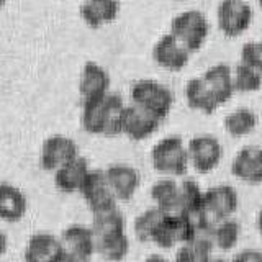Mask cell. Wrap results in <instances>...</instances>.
<instances>
[{"label":"cell","mask_w":262,"mask_h":262,"mask_svg":"<svg viewBox=\"0 0 262 262\" xmlns=\"http://www.w3.org/2000/svg\"><path fill=\"white\" fill-rule=\"evenodd\" d=\"M62 251L61 237L51 233H36L25 248V262H57Z\"/></svg>","instance_id":"15"},{"label":"cell","mask_w":262,"mask_h":262,"mask_svg":"<svg viewBox=\"0 0 262 262\" xmlns=\"http://www.w3.org/2000/svg\"><path fill=\"white\" fill-rule=\"evenodd\" d=\"M257 4H259V7L262 8V0H257Z\"/></svg>","instance_id":"39"},{"label":"cell","mask_w":262,"mask_h":262,"mask_svg":"<svg viewBox=\"0 0 262 262\" xmlns=\"http://www.w3.org/2000/svg\"><path fill=\"white\" fill-rule=\"evenodd\" d=\"M90 228H92V231L95 234V239L113 233H121L125 231V218H123V213L117 207L95 211L92 226Z\"/></svg>","instance_id":"25"},{"label":"cell","mask_w":262,"mask_h":262,"mask_svg":"<svg viewBox=\"0 0 262 262\" xmlns=\"http://www.w3.org/2000/svg\"><path fill=\"white\" fill-rule=\"evenodd\" d=\"M79 193L84 196V200L89 205V208L92 210V213L117 207V199L110 190L103 170L90 169Z\"/></svg>","instance_id":"9"},{"label":"cell","mask_w":262,"mask_h":262,"mask_svg":"<svg viewBox=\"0 0 262 262\" xmlns=\"http://www.w3.org/2000/svg\"><path fill=\"white\" fill-rule=\"evenodd\" d=\"M257 231L262 236V210L259 211V215H257Z\"/></svg>","instance_id":"36"},{"label":"cell","mask_w":262,"mask_h":262,"mask_svg":"<svg viewBox=\"0 0 262 262\" xmlns=\"http://www.w3.org/2000/svg\"><path fill=\"white\" fill-rule=\"evenodd\" d=\"M8 251V236L0 229V257Z\"/></svg>","instance_id":"34"},{"label":"cell","mask_w":262,"mask_h":262,"mask_svg":"<svg viewBox=\"0 0 262 262\" xmlns=\"http://www.w3.org/2000/svg\"><path fill=\"white\" fill-rule=\"evenodd\" d=\"M105 172V179L108 182V187L117 200H131L136 193L141 177L139 172L128 164H113Z\"/></svg>","instance_id":"11"},{"label":"cell","mask_w":262,"mask_h":262,"mask_svg":"<svg viewBox=\"0 0 262 262\" xmlns=\"http://www.w3.org/2000/svg\"><path fill=\"white\" fill-rule=\"evenodd\" d=\"M211 262H229V260H225V259H216V260H211Z\"/></svg>","instance_id":"37"},{"label":"cell","mask_w":262,"mask_h":262,"mask_svg":"<svg viewBox=\"0 0 262 262\" xmlns=\"http://www.w3.org/2000/svg\"><path fill=\"white\" fill-rule=\"evenodd\" d=\"M202 199L203 192L200 185L192 179L184 180L182 184H179V215H195L202 210Z\"/></svg>","instance_id":"26"},{"label":"cell","mask_w":262,"mask_h":262,"mask_svg":"<svg viewBox=\"0 0 262 262\" xmlns=\"http://www.w3.org/2000/svg\"><path fill=\"white\" fill-rule=\"evenodd\" d=\"M61 243L66 251L92 257L95 252V234L92 228L85 225H71L62 231Z\"/></svg>","instance_id":"19"},{"label":"cell","mask_w":262,"mask_h":262,"mask_svg":"<svg viewBox=\"0 0 262 262\" xmlns=\"http://www.w3.org/2000/svg\"><path fill=\"white\" fill-rule=\"evenodd\" d=\"M95 241V252L108 262H121L129 252V237L125 231L97 237Z\"/></svg>","instance_id":"23"},{"label":"cell","mask_w":262,"mask_h":262,"mask_svg":"<svg viewBox=\"0 0 262 262\" xmlns=\"http://www.w3.org/2000/svg\"><path fill=\"white\" fill-rule=\"evenodd\" d=\"M239 234H241L239 223L231 218H228L223 221H218V223L213 226L211 243L221 251H229L237 244V241H239Z\"/></svg>","instance_id":"28"},{"label":"cell","mask_w":262,"mask_h":262,"mask_svg":"<svg viewBox=\"0 0 262 262\" xmlns=\"http://www.w3.org/2000/svg\"><path fill=\"white\" fill-rule=\"evenodd\" d=\"M252 7L246 0H221L216 8V20L221 33L229 38L241 36L251 27Z\"/></svg>","instance_id":"5"},{"label":"cell","mask_w":262,"mask_h":262,"mask_svg":"<svg viewBox=\"0 0 262 262\" xmlns=\"http://www.w3.org/2000/svg\"><path fill=\"white\" fill-rule=\"evenodd\" d=\"M79 154L77 143L69 136L54 135L45 139L39 152V164L48 172L57 170L64 164L76 159Z\"/></svg>","instance_id":"7"},{"label":"cell","mask_w":262,"mask_h":262,"mask_svg":"<svg viewBox=\"0 0 262 262\" xmlns=\"http://www.w3.org/2000/svg\"><path fill=\"white\" fill-rule=\"evenodd\" d=\"M89 172L90 166L87 159L77 156L76 159L69 161L68 164H64L57 170H54V185L57 187V190L64 193L79 192Z\"/></svg>","instance_id":"16"},{"label":"cell","mask_w":262,"mask_h":262,"mask_svg":"<svg viewBox=\"0 0 262 262\" xmlns=\"http://www.w3.org/2000/svg\"><path fill=\"white\" fill-rule=\"evenodd\" d=\"M161 121L152 115L144 112L136 105H125L121 113V135L133 139V141H143L158 131Z\"/></svg>","instance_id":"10"},{"label":"cell","mask_w":262,"mask_h":262,"mask_svg":"<svg viewBox=\"0 0 262 262\" xmlns=\"http://www.w3.org/2000/svg\"><path fill=\"white\" fill-rule=\"evenodd\" d=\"M210 23L203 12L185 10L174 16L170 21V35L182 45L188 53L199 51L207 41Z\"/></svg>","instance_id":"3"},{"label":"cell","mask_w":262,"mask_h":262,"mask_svg":"<svg viewBox=\"0 0 262 262\" xmlns=\"http://www.w3.org/2000/svg\"><path fill=\"white\" fill-rule=\"evenodd\" d=\"M120 12L118 0H85L80 5V16L89 27L100 28L113 21Z\"/></svg>","instance_id":"20"},{"label":"cell","mask_w":262,"mask_h":262,"mask_svg":"<svg viewBox=\"0 0 262 262\" xmlns=\"http://www.w3.org/2000/svg\"><path fill=\"white\" fill-rule=\"evenodd\" d=\"M152 59L161 68L177 72L187 66L190 59V53L170 33H167V35H162L152 46Z\"/></svg>","instance_id":"12"},{"label":"cell","mask_w":262,"mask_h":262,"mask_svg":"<svg viewBox=\"0 0 262 262\" xmlns=\"http://www.w3.org/2000/svg\"><path fill=\"white\" fill-rule=\"evenodd\" d=\"M262 87V74L239 62L233 71L234 92H257Z\"/></svg>","instance_id":"29"},{"label":"cell","mask_w":262,"mask_h":262,"mask_svg":"<svg viewBox=\"0 0 262 262\" xmlns=\"http://www.w3.org/2000/svg\"><path fill=\"white\" fill-rule=\"evenodd\" d=\"M57 262H90V257L85 256H80V254L76 252H71V251H62Z\"/></svg>","instance_id":"33"},{"label":"cell","mask_w":262,"mask_h":262,"mask_svg":"<svg viewBox=\"0 0 262 262\" xmlns=\"http://www.w3.org/2000/svg\"><path fill=\"white\" fill-rule=\"evenodd\" d=\"M205 85L216 98L218 105L226 103L229 98L233 97L234 89H233V69L228 64L220 62L208 68L202 76Z\"/></svg>","instance_id":"17"},{"label":"cell","mask_w":262,"mask_h":262,"mask_svg":"<svg viewBox=\"0 0 262 262\" xmlns=\"http://www.w3.org/2000/svg\"><path fill=\"white\" fill-rule=\"evenodd\" d=\"M125 102L120 94L108 92L95 100L82 103L80 123L87 133L102 136L121 135V113Z\"/></svg>","instance_id":"1"},{"label":"cell","mask_w":262,"mask_h":262,"mask_svg":"<svg viewBox=\"0 0 262 262\" xmlns=\"http://www.w3.org/2000/svg\"><path fill=\"white\" fill-rule=\"evenodd\" d=\"M164 215H166V213L161 211L159 208H156V207L144 210L141 215H138L136 220H135V225H133L135 236L141 243L151 241V236L154 233V229H156V226L159 225V221H161V218Z\"/></svg>","instance_id":"30"},{"label":"cell","mask_w":262,"mask_h":262,"mask_svg":"<svg viewBox=\"0 0 262 262\" xmlns=\"http://www.w3.org/2000/svg\"><path fill=\"white\" fill-rule=\"evenodd\" d=\"M185 98H187V103L190 108H193L196 112H202L205 115H211L220 106L216 98L213 97L208 87L205 85L202 77H193L187 82Z\"/></svg>","instance_id":"21"},{"label":"cell","mask_w":262,"mask_h":262,"mask_svg":"<svg viewBox=\"0 0 262 262\" xmlns=\"http://www.w3.org/2000/svg\"><path fill=\"white\" fill-rule=\"evenodd\" d=\"M144 262H169L164 256H161V254H151V256H147L144 259Z\"/></svg>","instance_id":"35"},{"label":"cell","mask_w":262,"mask_h":262,"mask_svg":"<svg viewBox=\"0 0 262 262\" xmlns=\"http://www.w3.org/2000/svg\"><path fill=\"white\" fill-rule=\"evenodd\" d=\"M110 92V76L100 64L89 61L84 64L79 79V94L82 103L100 98Z\"/></svg>","instance_id":"13"},{"label":"cell","mask_w":262,"mask_h":262,"mask_svg":"<svg viewBox=\"0 0 262 262\" xmlns=\"http://www.w3.org/2000/svg\"><path fill=\"white\" fill-rule=\"evenodd\" d=\"M231 262H262V252L257 249H244L236 254Z\"/></svg>","instance_id":"32"},{"label":"cell","mask_w":262,"mask_h":262,"mask_svg":"<svg viewBox=\"0 0 262 262\" xmlns=\"http://www.w3.org/2000/svg\"><path fill=\"white\" fill-rule=\"evenodd\" d=\"M257 125V115L249 108H236L225 118V129L233 138H243L249 135Z\"/></svg>","instance_id":"27"},{"label":"cell","mask_w":262,"mask_h":262,"mask_svg":"<svg viewBox=\"0 0 262 262\" xmlns=\"http://www.w3.org/2000/svg\"><path fill=\"white\" fill-rule=\"evenodd\" d=\"M241 62L262 74V41H248L243 45Z\"/></svg>","instance_id":"31"},{"label":"cell","mask_w":262,"mask_h":262,"mask_svg":"<svg viewBox=\"0 0 262 262\" xmlns=\"http://www.w3.org/2000/svg\"><path fill=\"white\" fill-rule=\"evenodd\" d=\"M129 95L133 105L143 108L159 121L167 118V115L172 110V105H174L172 90L152 79H141L135 82L131 85Z\"/></svg>","instance_id":"2"},{"label":"cell","mask_w":262,"mask_h":262,"mask_svg":"<svg viewBox=\"0 0 262 262\" xmlns=\"http://www.w3.org/2000/svg\"><path fill=\"white\" fill-rule=\"evenodd\" d=\"M5 2H7V0H0V8H2V7L5 5Z\"/></svg>","instance_id":"38"},{"label":"cell","mask_w":262,"mask_h":262,"mask_svg":"<svg viewBox=\"0 0 262 262\" xmlns=\"http://www.w3.org/2000/svg\"><path fill=\"white\" fill-rule=\"evenodd\" d=\"M231 172L243 182L262 184V147L246 146L234 156Z\"/></svg>","instance_id":"14"},{"label":"cell","mask_w":262,"mask_h":262,"mask_svg":"<svg viewBox=\"0 0 262 262\" xmlns=\"http://www.w3.org/2000/svg\"><path fill=\"white\" fill-rule=\"evenodd\" d=\"M188 164L199 172H210L215 169L223 156L221 143L211 135H200L192 138L187 144Z\"/></svg>","instance_id":"6"},{"label":"cell","mask_w":262,"mask_h":262,"mask_svg":"<svg viewBox=\"0 0 262 262\" xmlns=\"http://www.w3.org/2000/svg\"><path fill=\"white\" fill-rule=\"evenodd\" d=\"M213 243L210 237L199 236L179 246L176 262H211Z\"/></svg>","instance_id":"24"},{"label":"cell","mask_w":262,"mask_h":262,"mask_svg":"<svg viewBox=\"0 0 262 262\" xmlns=\"http://www.w3.org/2000/svg\"><path fill=\"white\" fill-rule=\"evenodd\" d=\"M28 210V200L18 187L0 182V220L7 223L20 221Z\"/></svg>","instance_id":"18"},{"label":"cell","mask_w":262,"mask_h":262,"mask_svg":"<svg viewBox=\"0 0 262 262\" xmlns=\"http://www.w3.org/2000/svg\"><path fill=\"white\" fill-rule=\"evenodd\" d=\"M151 164L161 174L184 176L188 169L187 146L179 136L162 138L151 149Z\"/></svg>","instance_id":"4"},{"label":"cell","mask_w":262,"mask_h":262,"mask_svg":"<svg viewBox=\"0 0 262 262\" xmlns=\"http://www.w3.org/2000/svg\"><path fill=\"white\" fill-rule=\"evenodd\" d=\"M237 210V192L231 185H215L203 192L202 211L211 221H223L231 218Z\"/></svg>","instance_id":"8"},{"label":"cell","mask_w":262,"mask_h":262,"mask_svg":"<svg viewBox=\"0 0 262 262\" xmlns=\"http://www.w3.org/2000/svg\"><path fill=\"white\" fill-rule=\"evenodd\" d=\"M151 199L154 207L164 213H177L179 207V184L174 179L164 177L151 187Z\"/></svg>","instance_id":"22"}]
</instances>
